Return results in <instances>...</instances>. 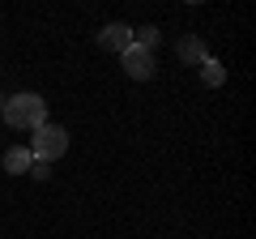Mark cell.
<instances>
[{
    "instance_id": "cell-1",
    "label": "cell",
    "mask_w": 256,
    "mask_h": 239,
    "mask_svg": "<svg viewBox=\"0 0 256 239\" xmlns=\"http://www.w3.org/2000/svg\"><path fill=\"white\" fill-rule=\"evenodd\" d=\"M0 116H4L9 128H30L34 132L38 124H47V102H43V94H13V98H4Z\"/></svg>"
},
{
    "instance_id": "cell-2",
    "label": "cell",
    "mask_w": 256,
    "mask_h": 239,
    "mask_svg": "<svg viewBox=\"0 0 256 239\" xmlns=\"http://www.w3.org/2000/svg\"><path fill=\"white\" fill-rule=\"evenodd\" d=\"M64 150H68V132H64L60 124H52V120H47V124H38L34 137H30V154H34L38 162H56Z\"/></svg>"
},
{
    "instance_id": "cell-3",
    "label": "cell",
    "mask_w": 256,
    "mask_h": 239,
    "mask_svg": "<svg viewBox=\"0 0 256 239\" xmlns=\"http://www.w3.org/2000/svg\"><path fill=\"white\" fill-rule=\"evenodd\" d=\"M94 43H98L102 52H120V56H124L128 47H132V30H128L124 22H107V26L94 34Z\"/></svg>"
},
{
    "instance_id": "cell-4",
    "label": "cell",
    "mask_w": 256,
    "mask_h": 239,
    "mask_svg": "<svg viewBox=\"0 0 256 239\" xmlns=\"http://www.w3.org/2000/svg\"><path fill=\"white\" fill-rule=\"evenodd\" d=\"M124 73L132 77V82H150V77H154V52H146V47H128V52H124Z\"/></svg>"
},
{
    "instance_id": "cell-5",
    "label": "cell",
    "mask_w": 256,
    "mask_h": 239,
    "mask_svg": "<svg viewBox=\"0 0 256 239\" xmlns=\"http://www.w3.org/2000/svg\"><path fill=\"white\" fill-rule=\"evenodd\" d=\"M175 52H180L184 64H205V60H210V47H205L196 34H184L180 43H175Z\"/></svg>"
},
{
    "instance_id": "cell-6",
    "label": "cell",
    "mask_w": 256,
    "mask_h": 239,
    "mask_svg": "<svg viewBox=\"0 0 256 239\" xmlns=\"http://www.w3.org/2000/svg\"><path fill=\"white\" fill-rule=\"evenodd\" d=\"M30 162H34V154H30L26 146L4 150V171H9V175H26V171H30Z\"/></svg>"
},
{
    "instance_id": "cell-7",
    "label": "cell",
    "mask_w": 256,
    "mask_h": 239,
    "mask_svg": "<svg viewBox=\"0 0 256 239\" xmlns=\"http://www.w3.org/2000/svg\"><path fill=\"white\" fill-rule=\"evenodd\" d=\"M201 82L210 86V90H218V86L226 82V68H222L218 60H214V56H210V60H205V64H201Z\"/></svg>"
},
{
    "instance_id": "cell-8",
    "label": "cell",
    "mask_w": 256,
    "mask_h": 239,
    "mask_svg": "<svg viewBox=\"0 0 256 239\" xmlns=\"http://www.w3.org/2000/svg\"><path fill=\"white\" fill-rule=\"evenodd\" d=\"M132 47L154 52V47H158V30H154V26H137V30H132Z\"/></svg>"
},
{
    "instance_id": "cell-9",
    "label": "cell",
    "mask_w": 256,
    "mask_h": 239,
    "mask_svg": "<svg viewBox=\"0 0 256 239\" xmlns=\"http://www.w3.org/2000/svg\"><path fill=\"white\" fill-rule=\"evenodd\" d=\"M30 175H34V180H52V162H30Z\"/></svg>"
},
{
    "instance_id": "cell-10",
    "label": "cell",
    "mask_w": 256,
    "mask_h": 239,
    "mask_svg": "<svg viewBox=\"0 0 256 239\" xmlns=\"http://www.w3.org/2000/svg\"><path fill=\"white\" fill-rule=\"evenodd\" d=\"M0 107H4V94H0Z\"/></svg>"
}]
</instances>
